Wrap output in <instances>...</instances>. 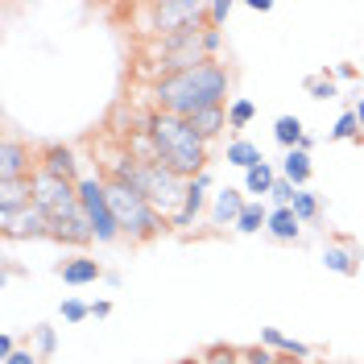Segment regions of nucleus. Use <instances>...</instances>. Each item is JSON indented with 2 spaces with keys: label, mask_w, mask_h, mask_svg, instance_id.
Returning a JSON list of instances; mask_svg holds the SVG:
<instances>
[{
  "label": "nucleus",
  "mask_w": 364,
  "mask_h": 364,
  "mask_svg": "<svg viewBox=\"0 0 364 364\" xmlns=\"http://www.w3.org/2000/svg\"><path fill=\"white\" fill-rule=\"evenodd\" d=\"M149 133H154V141H158V161L161 166H170V170L182 174V178H199V174H207L211 145L195 133L191 120L170 116V112H154Z\"/></svg>",
  "instance_id": "f03ea898"
},
{
  "label": "nucleus",
  "mask_w": 364,
  "mask_h": 364,
  "mask_svg": "<svg viewBox=\"0 0 364 364\" xmlns=\"http://www.w3.org/2000/svg\"><path fill=\"white\" fill-rule=\"evenodd\" d=\"M360 136V120H356V112L348 108V112L336 120V129H331V141H356Z\"/></svg>",
  "instance_id": "c85d7f7f"
},
{
  "label": "nucleus",
  "mask_w": 364,
  "mask_h": 364,
  "mask_svg": "<svg viewBox=\"0 0 364 364\" xmlns=\"http://www.w3.org/2000/svg\"><path fill=\"white\" fill-rule=\"evenodd\" d=\"M33 203V178L0 182V211H17V207Z\"/></svg>",
  "instance_id": "6ab92c4d"
},
{
  "label": "nucleus",
  "mask_w": 364,
  "mask_h": 364,
  "mask_svg": "<svg viewBox=\"0 0 364 364\" xmlns=\"http://www.w3.org/2000/svg\"><path fill=\"white\" fill-rule=\"evenodd\" d=\"M352 112H356V120H360V133H364V95H356V108H352Z\"/></svg>",
  "instance_id": "ea45409f"
},
{
  "label": "nucleus",
  "mask_w": 364,
  "mask_h": 364,
  "mask_svg": "<svg viewBox=\"0 0 364 364\" xmlns=\"http://www.w3.org/2000/svg\"><path fill=\"white\" fill-rule=\"evenodd\" d=\"M186 182L182 174H174L170 166H161V161H154V166H136L133 178H129V186H136L149 203H154V211H158L161 220L170 224L174 215L182 211V199H186Z\"/></svg>",
  "instance_id": "20e7f679"
},
{
  "label": "nucleus",
  "mask_w": 364,
  "mask_h": 364,
  "mask_svg": "<svg viewBox=\"0 0 364 364\" xmlns=\"http://www.w3.org/2000/svg\"><path fill=\"white\" fill-rule=\"evenodd\" d=\"M290 211H294V215L302 220V224H311V220H318L323 203H318V195H315V191H306V186H302V191L294 195V203H290Z\"/></svg>",
  "instance_id": "393cba45"
},
{
  "label": "nucleus",
  "mask_w": 364,
  "mask_h": 364,
  "mask_svg": "<svg viewBox=\"0 0 364 364\" xmlns=\"http://www.w3.org/2000/svg\"><path fill=\"white\" fill-rule=\"evenodd\" d=\"M327 70H331V79H336V83H340V79H356V75H360L352 63H336V67H327Z\"/></svg>",
  "instance_id": "c9c22d12"
},
{
  "label": "nucleus",
  "mask_w": 364,
  "mask_h": 364,
  "mask_svg": "<svg viewBox=\"0 0 364 364\" xmlns=\"http://www.w3.org/2000/svg\"><path fill=\"white\" fill-rule=\"evenodd\" d=\"M224 161L228 166H236V170H252V166H261V149L252 145V141H245V136H236V141H228L224 149Z\"/></svg>",
  "instance_id": "aec40b11"
},
{
  "label": "nucleus",
  "mask_w": 364,
  "mask_h": 364,
  "mask_svg": "<svg viewBox=\"0 0 364 364\" xmlns=\"http://www.w3.org/2000/svg\"><path fill=\"white\" fill-rule=\"evenodd\" d=\"M199 364H245V356H240V348H228V343H211L203 356H199Z\"/></svg>",
  "instance_id": "cd10ccee"
},
{
  "label": "nucleus",
  "mask_w": 364,
  "mask_h": 364,
  "mask_svg": "<svg viewBox=\"0 0 364 364\" xmlns=\"http://www.w3.org/2000/svg\"><path fill=\"white\" fill-rule=\"evenodd\" d=\"M306 91H311V100H336V95H340V83L331 79V70L323 67V75L306 79Z\"/></svg>",
  "instance_id": "bb28decb"
},
{
  "label": "nucleus",
  "mask_w": 364,
  "mask_h": 364,
  "mask_svg": "<svg viewBox=\"0 0 364 364\" xmlns=\"http://www.w3.org/2000/svg\"><path fill=\"white\" fill-rule=\"evenodd\" d=\"M277 178H282V170H273L269 161H261V166L245 170V195H252V199H269V191H273Z\"/></svg>",
  "instance_id": "f3484780"
},
{
  "label": "nucleus",
  "mask_w": 364,
  "mask_h": 364,
  "mask_svg": "<svg viewBox=\"0 0 364 364\" xmlns=\"http://www.w3.org/2000/svg\"><path fill=\"white\" fill-rule=\"evenodd\" d=\"M38 166H42L46 174H54V178H67V182H79V158H75V149L70 145H42L38 149Z\"/></svg>",
  "instance_id": "9b49d317"
},
{
  "label": "nucleus",
  "mask_w": 364,
  "mask_h": 364,
  "mask_svg": "<svg viewBox=\"0 0 364 364\" xmlns=\"http://www.w3.org/2000/svg\"><path fill=\"white\" fill-rule=\"evenodd\" d=\"M261 343H265L269 352H277V356H282V343H286V331H282V327H261Z\"/></svg>",
  "instance_id": "72a5a7b5"
},
{
  "label": "nucleus",
  "mask_w": 364,
  "mask_h": 364,
  "mask_svg": "<svg viewBox=\"0 0 364 364\" xmlns=\"http://www.w3.org/2000/svg\"><path fill=\"white\" fill-rule=\"evenodd\" d=\"M294 195H298V186H294V182L277 178V182H273V191H269V199H265V203H269V207H290V203H294Z\"/></svg>",
  "instance_id": "7c9ffc66"
},
{
  "label": "nucleus",
  "mask_w": 364,
  "mask_h": 364,
  "mask_svg": "<svg viewBox=\"0 0 364 364\" xmlns=\"http://www.w3.org/2000/svg\"><path fill=\"white\" fill-rule=\"evenodd\" d=\"M58 315H63V323H83V318H91V302L63 298V302H58Z\"/></svg>",
  "instance_id": "c756f323"
},
{
  "label": "nucleus",
  "mask_w": 364,
  "mask_h": 364,
  "mask_svg": "<svg viewBox=\"0 0 364 364\" xmlns=\"http://www.w3.org/2000/svg\"><path fill=\"white\" fill-rule=\"evenodd\" d=\"M265 232H269L273 240H282V245H294L298 236H302V220H298L290 207H273Z\"/></svg>",
  "instance_id": "2eb2a0df"
},
{
  "label": "nucleus",
  "mask_w": 364,
  "mask_h": 364,
  "mask_svg": "<svg viewBox=\"0 0 364 364\" xmlns=\"http://www.w3.org/2000/svg\"><path fill=\"white\" fill-rule=\"evenodd\" d=\"M108 207H112L116 224H120V232H124L129 240H154V236H161V232L170 228L158 211H154V203H149L136 186H129V182L108 178Z\"/></svg>",
  "instance_id": "7ed1b4c3"
},
{
  "label": "nucleus",
  "mask_w": 364,
  "mask_h": 364,
  "mask_svg": "<svg viewBox=\"0 0 364 364\" xmlns=\"http://www.w3.org/2000/svg\"><path fill=\"white\" fill-rule=\"evenodd\" d=\"M245 203H249L245 186H224V191H215V195H211V228H236Z\"/></svg>",
  "instance_id": "f8f14e48"
},
{
  "label": "nucleus",
  "mask_w": 364,
  "mask_h": 364,
  "mask_svg": "<svg viewBox=\"0 0 364 364\" xmlns=\"http://www.w3.org/2000/svg\"><path fill=\"white\" fill-rule=\"evenodd\" d=\"M191 124H195V133H199L207 145H211V141H215V136L228 129V108H207V112L191 116Z\"/></svg>",
  "instance_id": "4be33fe9"
},
{
  "label": "nucleus",
  "mask_w": 364,
  "mask_h": 364,
  "mask_svg": "<svg viewBox=\"0 0 364 364\" xmlns=\"http://www.w3.org/2000/svg\"><path fill=\"white\" fill-rule=\"evenodd\" d=\"M311 170H315V166H311V154H306V149H290V154L282 158V178L294 182L298 191L311 182Z\"/></svg>",
  "instance_id": "a211bd4d"
},
{
  "label": "nucleus",
  "mask_w": 364,
  "mask_h": 364,
  "mask_svg": "<svg viewBox=\"0 0 364 364\" xmlns=\"http://www.w3.org/2000/svg\"><path fill=\"white\" fill-rule=\"evenodd\" d=\"M4 364H42V356H38L33 348H17V352H13Z\"/></svg>",
  "instance_id": "f704fd0d"
},
{
  "label": "nucleus",
  "mask_w": 364,
  "mask_h": 364,
  "mask_svg": "<svg viewBox=\"0 0 364 364\" xmlns=\"http://www.w3.org/2000/svg\"><path fill=\"white\" fill-rule=\"evenodd\" d=\"M104 273H108V269H104L100 261L83 257V252H79V257H67V261L58 265V277H63L67 286H95V282H100Z\"/></svg>",
  "instance_id": "ddd939ff"
},
{
  "label": "nucleus",
  "mask_w": 364,
  "mask_h": 364,
  "mask_svg": "<svg viewBox=\"0 0 364 364\" xmlns=\"http://www.w3.org/2000/svg\"><path fill=\"white\" fill-rule=\"evenodd\" d=\"M154 29L158 38L182 33V29H211L207 25V0H154Z\"/></svg>",
  "instance_id": "0eeeda50"
},
{
  "label": "nucleus",
  "mask_w": 364,
  "mask_h": 364,
  "mask_svg": "<svg viewBox=\"0 0 364 364\" xmlns=\"http://www.w3.org/2000/svg\"><path fill=\"white\" fill-rule=\"evenodd\" d=\"M112 315V302H108V298H95V302H91V318H108Z\"/></svg>",
  "instance_id": "4c0bfd02"
},
{
  "label": "nucleus",
  "mask_w": 364,
  "mask_h": 364,
  "mask_svg": "<svg viewBox=\"0 0 364 364\" xmlns=\"http://www.w3.org/2000/svg\"><path fill=\"white\" fill-rule=\"evenodd\" d=\"M29 336H33V352H38L42 360H50L54 348H58V331H54L50 323H38V327H29Z\"/></svg>",
  "instance_id": "a878e982"
},
{
  "label": "nucleus",
  "mask_w": 364,
  "mask_h": 364,
  "mask_svg": "<svg viewBox=\"0 0 364 364\" xmlns=\"http://www.w3.org/2000/svg\"><path fill=\"white\" fill-rule=\"evenodd\" d=\"M323 269L340 273V277H356L360 273V252L348 245H323Z\"/></svg>",
  "instance_id": "4468645a"
},
{
  "label": "nucleus",
  "mask_w": 364,
  "mask_h": 364,
  "mask_svg": "<svg viewBox=\"0 0 364 364\" xmlns=\"http://www.w3.org/2000/svg\"><path fill=\"white\" fill-rule=\"evenodd\" d=\"M33 203L50 215V224H63V220H79V215H83L79 182L54 178V174H46L42 166L33 170Z\"/></svg>",
  "instance_id": "39448f33"
},
{
  "label": "nucleus",
  "mask_w": 364,
  "mask_h": 364,
  "mask_svg": "<svg viewBox=\"0 0 364 364\" xmlns=\"http://www.w3.org/2000/svg\"><path fill=\"white\" fill-rule=\"evenodd\" d=\"M249 9H252V13H269L273 0H249Z\"/></svg>",
  "instance_id": "58836bf2"
},
{
  "label": "nucleus",
  "mask_w": 364,
  "mask_h": 364,
  "mask_svg": "<svg viewBox=\"0 0 364 364\" xmlns=\"http://www.w3.org/2000/svg\"><path fill=\"white\" fill-rule=\"evenodd\" d=\"M282 364H298V360H286V356H282Z\"/></svg>",
  "instance_id": "79ce46f5"
},
{
  "label": "nucleus",
  "mask_w": 364,
  "mask_h": 364,
  "mask_svg": "<svg viewBox=\"0 0 364 364\" xmlns=\"http://www.w3.org/2000/svg\"><path fill=\"white\" fill-rule=\"evenodd\" d=\"M273 136H277V145H286V154H290V149H298V145L306 141V129H302V120H298V116H277Z\"/></svg>",
  "instance_id": "5701e85b"
},
{
  "label": "nucleus",
  "mask_w": 364,
  "mask_h": 364,
  "mask_svg": "<svg viewBox=\"0 0 364 364\" xmlns=\"http://www.w3.org/2000/svg\"><path fill=\"white\" fill-rule=\"evenodd\" d=\"M240 356H245V364H282V356H277V352H269L265 343H252V348H240Z\"/></svg>",
  "instance_id": "2f4dec72"
},
{
  "label": "nucleus",
  "mask_w": 364,
  "mask_h": 364,
  "mask_svg": "<svg viewBox=\"0 0 364 364\" xmlns=\"http://www.w3.org/2000/svg\"><path fill=\"white\" fill-rule=\"evenodd\" d=\"M207 207H211V170L186 182V199H182V211L174 215V220H170V228H174V232H191V228H195V220L203 215Z\"/></svg>",
  "instance_id": "1a4fd4ad"
},
{
  "label": "nucleus",
  "mask_w": 364,
  "mask_h": 364,
  "mask_svg": "<svg viewBox=\"0 0 364 364\" xmlns=\"http://www.w3.org/2000/svg\"><path fill=\"white\" fill-rule=\"evenodd\" d=\"M104 282H108V286H112V290H116V286H120L124 277H120V273H116V269H108V273H104Z\"/></svg>",
  "instance_id": "a19ab883"
},
{
  "label": "nucleus",
  "mask_w": 364,
  "mask_h": 364,
  "mask_svg": "<svg viewBox=\"0 0 364 364\" xmlns=\"http://www.w3.org/2000/svg\"><path fill=\"white\" fill-rule=\"evenodd\" d=\"M50 240L70 245V249H87L91 240H95V232H91L87 215H79V220H63V224H54V236H50Z\"/></svg>",
  "instance_id": "dca6fc26"
},
{
  "label": "nucleus",
  "mask_w": 364,
  "mask_h": 364,
  "mask_svg": "<svg viewBox=\"0 0 364 364\" xmlns=\"http://www.w3.org/2000/svg\"><path fill=\"white\" fill-rule=\"evenodd\" d=\"M232 9H236L232 0H211V4H207V25H211V29H220V25L232 17Z\"/></svg>",
  "instance_id": "473e14b6"
},
{
  "label": "nucleus",
  "mask_w": 364,
  "mask_h": 364,
  "mask_svg": "<svg viewBox=\"0 0 364 364\" xmlns=\"http://www.w3.org/2000/svg\"><path fill=\"white\" fill-rule=\"evenodd\" d=\"M228 87L232 79H228L224 63H203V67L178 70V75H161L154 83V104L158 112L191 120L207 108H228Z\"/></svg>",
  "instance_id": "f257e3e1"
},
{
  "label": "nucleus",
  "mask_w": 364,
  "mask_h": 364,
  "mask_svg": "<svg viewBox=\"0 0 364 364\" xmlns=\"http://www.w3.org/2000/svg\"><path fill=\"white\" fill-rule=\"evenodd\" d=\"M0 232H4V240H50L54 224L38 203H29L17 211H0Z\"/></svg>",
  "instance_id": "6e6552de"
},
{
  "label": "nucleus",
  "mask_w": 364,
  "mask_h": 364,
  "mask_svg": "<svg viewBox=\"0 0 364 364\" xmlns=\"http://www.w3.org/2000/svg\"><path fill=\"white\" fill-rule=\"evenodd\" d=\"M252 116H257V104H252V100H245V95H236V100L228 104V129H232V133L249 129Z\"/></svg>",
  "instance_id": "b1692460"
},
{
  "label": "nucleus",
  "mask_w": 364,
  "mask_h": 364,
  "mask_svg": "<svg viewBox=\"0 0 364 364\" xmlns=\"http://www.w3.org/2000/svg\"><path fill=\"white\" fill-rule=\"evenodd\" d=\"M182 364H199V360H182Z\"/></svg>",
  "instance_id": "37998d69"
},
{
  "label": "nucleus",
  "mask_w": 364,
  "mask_h": 364,
  "mask_svg": "<svg viewBox=\"0 0 364 364\" xmlns=\"http://www.w3.org/2000/svg\"><path fill=\"white\" fill-rule=\"evenodd\" d=\"M269 211H273V207L265 203V199H249L245 211H240V220H236V232H245V236L261 232V228L269 224Z\"/></svg>",
  "instance_id": "412c9836"
},
{
  "label": "nucleus",
  "mask_w": 364,
  "mask_h": 364,
  "mask_svg": "<svg viewBox=\"0 0 364 364\" xmlns=\"http://www.w3.org/2000/svg\"><path fill=\"white\" fill-rule=\"evenodd\" d=\"M79 203H83V215H87L91 232H95V245H116L124 236L112 215V207H108V178L83 174L79 178Z\"/></svg>",
  "instance_id": "423d86ee"
},
{
  "label": "nucleus",
  "mask_w": 364,
  "mask_h": 364,
  "mask_svg": "<svg viewBox=\"0 0 364 364\" xmlns=\"http://www.w3.org/2000/svg\"><path fill=\"white\" fill-rule=\"evenodd\" d=\"M33 170H38V154L17 136H4V145H0V182L33 178Z\"/></svg>",
  "instance_id": "9d476101"
},
{
  "label": "nucleus",
  "mask_w": 364,
  "mask_h": 364,
  "mask_svg": "<svg viewBox=\"0 0 364 364\" xmlns=\"http://www.w3.org/2000/svg\"><path fill=\"white\" fill-rule=\"evenodd\" d=\"M17 352V340H13V331H0V360H9Z\"/></svg>",
  "instance_id": "e433bc0d"
}]
</instances>
